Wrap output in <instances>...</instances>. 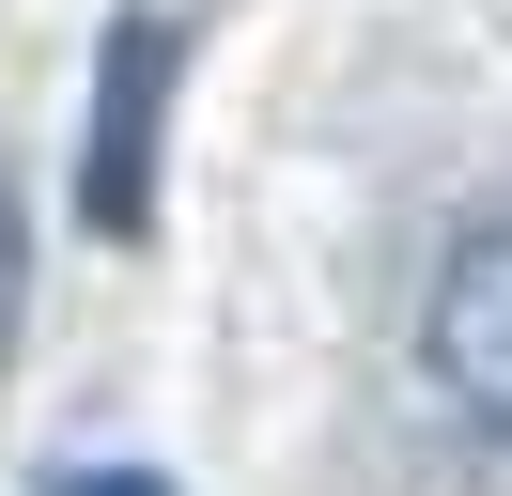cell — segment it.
<instances>
[{"label": "cell", "instance_id": "cell-1", "mask_svg": "<svg viewBox=\"0 0 512 496\" xmlns=\"http://www.w3.org/2000/svg\"><path fill=\"white\" fill-rule=\"evenodd\" d=\"M419 372L450 388V419L512 450V217H466L419 279Z\"/></svg>", "mask_w": 512, "mask_h": 496}, {"label": "cell", "instance_id": "cell-2", "mask_svg": "<svg viewBox=\"0 0 512 496\" xmlns=\"http://www.w3.org/2000/svg\"><path fill=\"white\" fill-rule=\"evenodd\" d=\"M156 109H171V16H125L109 31V93H94V171H78L94 233L156 217Z\"/></svg>", "mask_w": 512, "mask_h": 496}, {"label": "cell", "instance_id": "cell-3", "mask_svg": "<svg viewBox=\"0 0 512 496\" xmlns=\"http://www.w3.org/2000/svg\"><path fill=\"white\" fill-rule=\"evenodd\" d=\"M47 496H171L156 465H78V481H47Z\"/></svg>", "mask_w": 512, "mask_h": 496}, {"label": "cell", "instance_id": "cell-4", "mask_svg": "<svg viewBox=\"0 0 512 496\" xmlns=\"http://www.w3.org/2000/svg\"><path fill=\"white\" fill-rule=\"evenodd\" d=\"M16 279H32V233H16V186H0V326H16Z\"/></svg>", "mask_w": 512, "mask_h": 496}]
</instances>
